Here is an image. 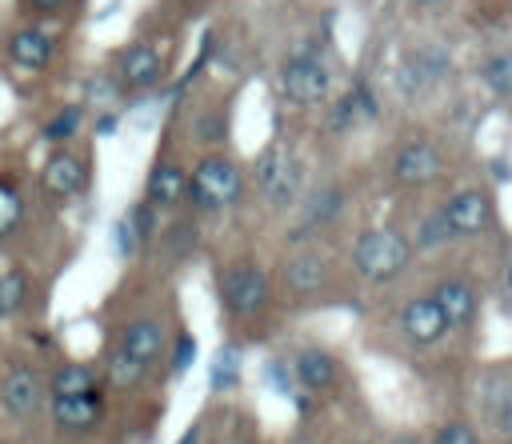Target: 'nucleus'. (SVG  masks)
Masks as SVG:
<instances>
[{"instance_id": "19", "label": "nucleus", "mask_w": 512, "mask_h": 444, "mask_svg": "<svg viewBox=\"0 0 512 444\" xmlns=\"http://www.w3.org/2000/svg\"><path fill=\"white\" fill-rule=\"evenodd\" d=\"M48 396H76V392H88L96 388V368L92 364H80V360H64L48 372Z\"/></svg>"}, {"instance_id": "31", "label": "nucleus", "mask_w": 512, "mask_h": 444, "mask_svg": "<svg viewBox=\"0 0 512 444\" xmlns=\"http://www.w3.org/2000/svg\"><path fill=\"white\" fill-rule=\"evenodd\" d=\"M192 360H196V336L180 332L176 344H172V356H168V372H172V376H184V372L192 368Z\"/></svg>"}, {"instance_id": "18", "label": "nucleus", "mask_w": 512, "mask_h": 444, "mask_svg": "<svg viewBox=\"0 0 512 444\" xmlns=\"http://www.w3.org/2000/svg\"><path fill=\"white\" fill-rule=\"evenodd\" d=\"M144 376H148V364L144 360H136V356H128L124 348H108V356H104V380L112 384V388H120V392H132V388H140L144 384Z\"/></svg>"}, {"instance_id": "7", "label": "nucleus", "mask_w": 512, "mask_h": 444, "mask_svg": "<svg viewBox=\"0 0 512 444\" xmlns=\"http://www.w3.org/2000/svg\"><path fill=\"white\" fill-rule=\"evenodd\" d=\"M444 176V156L436 152V144L428 140H408L396 156H392V180L400 188H428Z\"/></svg>"}, {"instance_id": "21", "label": "nucleus", "mask_w": 512, "mask_h": 444, "mask_svg": "<svg viewBox=\"0 0 512 444\" xmlns=\"http://www.w3.org/2000/svg\"><path fill=\"white\" fill-rule=\"evenodd\" d=\"M80 124H84V104H64V108H56V112L40 124V140L52 144V148H60V144L76 140Z\"/></svg>"}, {"instance_id": "11", "label": "nucleus", "mask_w": 512, "mask_h": 444, "mask_svg": "<svg viewBox=\"0 0 512 444\" xmlns=\"http://www.w3.org/2000/svg\"><path fill=\"white\" fill-rule=\"evenodd\" d=\"M52 412V424L68 436H80V432H92L104 416V396L100 388H88V392H76V396H52L48 404Z\"/></svg>"}, {"instance_id": "25", "label": "nucleus", "mask_w": 512, "mask_h": 444, "mask_svg": "<svg viewBox=\"0 0 512 444\" xmlns=\"http://www.w3.org/2000/svg\"><path fill=\"white\" fill-rule=\"evenodd\" d=\"M480 80L496 92V96H512V52H496L480 64Z\"/></svg>"}, {"instance_id": "23", "label": "nucleus", "mask_w": 512, "mask_h": 444, "mask_svg": "<svg viewBox=\"0 0 512 444\" xmlns=\"http://www.w3.org/2000/svg\"><path fill=\"white\" fill-rule=\"evenodd\" d=\"M20 220H24V192L8 176H0V240L12 236Z\"/></svg>"}, {"instance_id": "17", "label": "nucleus", "mask_w": 512, "mask_h": 444, "mask_svg": "<svg viewBox=\"0 0 512 444\" xmlns=\"http://www.w3.org/2000/svg\"><path fill=\"white\" fill-rule=\"evenodd\" d=\"M324 280H328V260L320 252H296L284 260V284L296 296H312Z\"/></svg>"}, {"instance_id": "39", "label": "nucleus", "mask_w": 512, "mask_h": 444, "mask_svg": "<svg viewBox=\"0 0 512 444\" xmlns=\"http://www.w3.org/2000/svg\"><path fill=\"white\" fill-rule=\"evenodd\" d=\"M508 284H512V260H508Z\"/></svg>"}, {"instance_id": "36", "label": "nucleus", "mask_w": 512, "mask_h": 444, "mask_svg": "<svg viewBox=\"0 0 512 444\" xmlns=\"http://www.w3.org/2000/svg\"><path fill=\"white\" fill-rule=\"evenodd\" d=\"M500 428H504V436L512 440V396L500 404Z\"/></svg>"}, {"instance_id": "10", "label": "nucleus", "mask_w": 512, "mask_h": 444, "mask_svg": "<svg viewBox=\"0 0 512 444\" xmlns=\"http://www.w3.org/2000/svg\"><path fill=\"white\" fill-rule=\"evenodd\" d=\"M4 52H8V60H12L16 68L40 72V68H48L52 56H56V36H52L48 28H40V24H20V28L8 32Z\"/></svg>"}, {"instance_id": "1", "label": "nucleus", "mask_w": 512, "mask_h": 444, "mask_svg": "<svg viewBox=\"0 0 512 444\" xmlns=\"http://www.w3.org/2000/svg\"><path fill=\"white\" fill-rule=\"evenodd\" d=\"M412 260V240L396 228H368L352 244V268L368 284H392Z\"/></svg>"}, {"instance_id": "28", "label": "nucleus", "mask_w": 512, "mask_h": 444, "mask_svg": "<svg viewBox=\"0 0 512 444\" xmlns=\"http://www.w3.org/2000/svg\"><path fill=\"white\" fill-rule=\"evenodd\" d=\"M128 224H132L140 248H148V244L156 240V208H152L148 200H136V204L128 208Z\"/></svg>"}, {"instance_id": "38", "label": "nucleus", "mask_w": 512, "mask_h": 444, "mask_svg": "<svg viewBox=\"0 0 512 444\" xmlns=\"http://www.w3.org/2000/svg\"><path fill=\"white\" fill-rule=\"evenodd\" d=\"M388 444H420V436H396V440H388Z\"/></svg>"}, {"instance_id": "16", "label": "nucleus", "mask_w": 512, "mask_h": 444, "mask_svg": "<svg viewBox=\"0 0 512 444\" xmlns=\"http://www.w3.org/2000/svg\"><path fill=\"white\" fill-rule=\"evenodd\" d=\"M336 360H332V352H324V348H300L296 352V360H292V376H296V384L304 388V392H324V388H332L336 384Z\"/></svg>"}, {"instance_id": "15", "label": "nucleus", "mask_w": 512, "mask_h": 444, "mask_svg": "<svg viewBox=\"0 0 512 444\" xmlns=\"http://www.w3.org/2000/svg\"><path fill=\"white\" fill-rule=\"evenodd\" d=\"M432 300H436V308L444 312V320H448V328H468L472 320H476V292H472V284H464V280H440L436 284V292H432Z\"/></svg>"}, {"instance_id": "37", "label": "nucleus", "mask_w": 512, "mask_h": 444, "mask_svg": "<svg viewBox=\"0 0 512 444\" xmlns=\"http://www.w3.org/2000/svg\"><path fill=\"white\" fill-rule=\"evenodd\" d=\"M176 444H200V428H188V432H184Z\"/></svg>"}, {"instance_id": "29", "label": "nucleus", "mask_w": 512, "mask_h": 444, "mask_svg": "<svg viewBox=\"0 0 512 444\" xmlns=\"http://www.w3.org/2000/svg\"><path fill=\"white\" fill-rule=\"evenodd\" d=\"M340 204H344V192H340V188H324V192L312 200V208H308V228L328 224V220L340 212Z\"/></svg>"}, {"instance_id": "33", "label": "nucleus", "mask_w": 512, "mask_h": 444, "mask_svg": "<svg viewBox=\"0 0 512 444\" xmlns=\"http://www.w3.org/2000/svg\"><path fill=\"white\" fill-rule=\"evenodd\" d=\"M432 444H480V440H476V432H472L468 424H460V420H452V424H444V428H436V436H432Z\"/></svg>"}, {"instance_id": "12", "label": "nucleus", "mask_w": 512, "mask_h": 444, "mask_svg": "<svg viewBox=\"0 0 512 444\" xmlns=\"http://www.w3.org/2000/svg\"><path fill=\"white\" fill-rule=\"evenodd\" d=\"M400 332H404L416 348H432V344H440L444 332H452V328H448V320H444V312L436 308L432 296H412V300L400 308Z\"/></svg>"}, {"instance_id": "5", "label": "nucleus", "mask_w": 512, "mask_h": 444, "mask_svg": "<svg viewBox=\"0 0 512 444\" xmlns=\"http://www.w3.org/2000/svg\"><path fill=\"white\" fill-rule=\"evenodd\" d=\"M44 376L32 368V364H12L4 376H0V408L12 416V420H32L40 408H44Z\"/></svg>"}, {"instance_id": "8", "label": "nucleus", "mask_w": 512, "mask_h": 444, "mask_svg": "<svg viewBox=\"0 0 512 444\" xmlns=\"http://www.w3.org/2000/svg\"><path fill=\"white\" fill-rule=\"evenodd\" d=\"M164 80V56L156 44L136 40L116 56V84L128 92H148Z\"/></svg>"}, {"instance_id": "35", "label": "nucleus", "mask_w": 512, "mask_h": 444, "mask_svg": "<svg viewBox=\"0 0 512 444\" xmlns=\"http://www.w3.org/2000/svg\"><path fill=\"white\" fill-rule=\"evenodd\" d=\"M116 128H120L116 112H100V116H96V136H112Z\"/></svg>"}, {"instance_id": "6", "label": "nucleus", "mask_w": 512, "mask_h": 444, "mask_svg": "<svg viewBox=\"0 0 512 444\" xmlns=\"http://www.w3.org/2000/svg\"><path fill=\"white\" fill-rule=\"evenodd\" d=\"M444 224L452 236H480L492 228L496 220V208H492V196L480 192V188H460L456 196H448V204L440 208Z\"/></svg>"}, {"instance_id": "40", "label": "nucleus", "mask_w": 512, "mask_h": 444, "mask_svg": "<svg viewBox=\"0 0 512 444\" xmlns=\"http://www.w3.org/2000/svg\"><path fill=\"white\" fill-rule=\"evenodd\" d=\"M412 4H428V0H412Z\"/></svg>"}, {"instance_id": "9", "label": "nucleus", "mask_w": 512, "mask_h": 444, "mask_svg": "<svg viewBox=\"0 0 512 444\" xmlns=\"http://www.w3.org/2000/svg\"><path fill=\"white\" fill-rule=\"evenodd\" d=\"M40 184H44L48 196L68 200V196H76V192L88 188V160L76 156V152H68V148L60 144V148L48 152V160L40 164Z\"/></svg>"}, {"instance_id": "34", "label": "nucleus", "mask_w": 512, "mask_h": 444, "mask_svg": "<svg viewBox=\"0 0 512 444\" xmlns=\"http://www.w3.org/2000/svg\"><path fill=\"white\" fill-rule=\"evenodd\" d=\"M20 4H24V12H28V16H56L68 0H20Z\"/></svg>"}, {"instance_id": "2", "label": "nucleus", "mask_w": 512, "mask_h": 444, "mask_svg": "<svg viewBox=\"0 0 512 444\" xmlns=\"http://www.w3.org/2000/svg\"><path fill=\"white\" fill-rule=\"evenodd\" d=\"M240 188H244V172L224 152L200 156L196 168L188 172V200L200 212H224V208H232L240 200Z\"/></svg>"}, {"instance_id": "4", "label": "nucleus", "mask_w": 512, "mask_h": 444, "mask_svg": "<svg viewBox=\"0 0 512 444\" xmlns=\"http://www.w3.org/2000/svg\"><path fill=\"white\" fill-rule=\"evenodd\" d=\"M332 88V72L320 56L312 52H296L280 64V92L292 100V104H320Z\"/></svg>"}, {"instance_id": "30", "label": "nucleus", "mask_w": 512, "mask_h": 444, "mask_svg": "<svg viewBox=\"0 0 512 444\" xmlns=\"http://www.w3.org/2000/svg\"><path fill=\"white\" fill-rule=\"evenodd\" d=\"M448 240H452V232H448V224H444L440 212H432V216L420 220V228H416V248H440V244H448Z\"/></svg>"}, {"instance_id": "3", "label": "nucleus", "mask_w": 512, "mask_h": 444, "mask_svg": "<svg viewBox=\"0 0 512 444\" xmlns=\"http://www.w3.org/2000/svg\"><path fill=\"white\" fill-rule=\"evenodd\" d=\"M220 304L236 320H252L268 308V276L256 260H232L220 272Z\"/></svg>"}, {"instance_id": "22", "label": "nucleus", "mask_w": 512, "mask_h": 444, "mask_svg": "<svg viewBox=\"0 0 512 444\" xmlns=\"http://www.w3.org/2000/svg\"><path fill=\"white\" fill-rule=\"evenodd\" d=\"M28 292H32V284H28V276L20 268L0 272V320H12L28 304Z\"/></svg>"}, {"instance_id": "32", "label": "nucleus", "mask_w": 512, "mask_h": 444, "mask_svg": "<svg viewBox=\"0 0 512 444\" xmlns=\"http://www.w3.org/2000/svg\"><path fill=\"white\" fill-rule=\"evenodd\" d=\"M112 248H116V256H120V260H128V256H136V252H140V244H136V232H132L128 216H120V220L112 224Z\"/></svg>"}, {"instance_id": "13", "label": "nucleus", "mask_w": 512, "mask_h": 444, "mask_svg": "<svg viewBox=\"0 0 512 444\" xmlns=\"http://www.w3.org/2000/svg\"><path fill=\"white\" fill-rule=\"evenodd\" d=\"M116 348H124L128 356H136V360H144L152 368L164 356V324L152 320V316H132V320L120 324Z\"/></svg>"}, {"instance_id": "24", "label": "nucleus", "mask_w": 512, "mask_h": 444, "mask_svg": "<svg viewBox=\"0 0 512 444\" xmlns=\"http://www.w3.org/2000/svg\"><path fill=\"white\" fill-rule=\"evenodd\" d=\"M288 164H292V152H288L284 144H268V148L256 156V184L268 192V188L276 184V176H280Z\"/></svg>"}, {"instance_id": "20", "label": "nucleus", "mask_w": 512, "mask_h": 444, "mask_svg": "<svg viewBox=\"0 0 512 444\" xmlns=\"http://www.w3.org/2000/svg\"><path fill=\"white\" fill-rule=\"evenodd\" d=\"M372 116H376V96L368 92V84H364V80H356V84H352V92L332 108V128H352V124L372 120Z\"/></svg>"}, {"instance_id": "14", "label": "nucleus", "mask_w": 512, "mask_h": 444, "mask_svg": "<svg viewBox=\"0 0 512 444\" xmlns=\"http://www.w3.org/2000/svg\"><path fill=\"white\" fill-rule=\"evenodd\" d=\"M144 200L164 212V208H176L180 200H188V172L176 164V160H156L148 180H144Z\"/></svg>"}, {"instance_id": "26", "label": "nucleus", "mask_w": 512, "mask_h": 444, "mask_svg": "<svg viewBox=\"0 0 512 444\" xmlns=\"http://www.w3.org/2000/svg\"><path fill=\"white\" fill-rule=\"evenodd\" d=\"M300 184H304V168H300V160L292 156V164H288V168L276 176V184H272L264 196H268L276 208H288V204L300 196Z\"/></svg>"}, {"instance_id": "27", "label": "nucleus", "mask_w": 512, "mask_h": 444, "mask_svg": "<svg viewBox=\"0 0 512 444\" xmlns=\"http://www.w3.org/2000/svg\"><path fill=\"white\" fill-rule=\"evenodd\" d=\"M236 380H240V352L228 344V348L216 352L212 372H208V384H212L216 392H224V388H236Z\"/></svg>"}]
</instances>
